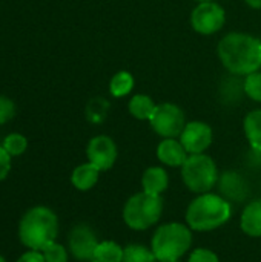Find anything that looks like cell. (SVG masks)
<instances>
[{
    "instance_id": "6da1fadb",
    "label": "cell",
    "mask_w": 261,
    "mask_h": 262,
    "mask_svg": "<svg viewBox=\"0 0 261 262\" xmlns=\"http://www.w3.org/2000/svg\"><path fill=\"white\" fill-rule=\"evenodd\" d=\"M222 64L238 77H246L261 68V40L245 32L226 34L217 48Z\"/></svg>"
},
{
    "instance_id": "7a4b0ae2",
    "label": "cell",
    "mask_w": 261,
    "mask_h": 262,
    "mask_svg": "<svg viewBox=\"0 0 261 262\" xmlns=\"http://www.w3.org/2000/svg\"><path fill=\"white\" fill-rule=\"evenodd\" d=\"M58 235V218L45 206H34L18 221V241L28 250L42 252Z\"/></svg>"
},
{
    "instance_id": "3957f363",
    "label": "cell",
    "mask_w": 261,
    "mask_h": 262,
    "mask_svg": "<svg viewBox=\"0 0 261 262\" xmlns=\"http://www.w3.org/2000/svg\"><path fill=\"white\" fill-rule=\"evenodd\" d=\"M232 216V206L220 193H202L186 209V224L195 232H212L223 227Z\"/></svg>"
},
{
    "instance_id": "277c9868",
    "label": "cell",
    "mask_w": 261,
    "mask_h": 262,
    "mask_svg": "<svg viewBox=\"0 0 261 262\" xmlns=\"http://www.w3.org/2000/svg\"><path fill=\"white\" fill-rule=\"evenodd\" d=\"M192 246V232L188 224L168 223L157 227L151 239V249L158 262L180 261Z\"/></svg>"
},
{
    "instance_id": "5b68a950",
    "label": "cell",
    "mask_w": 261,
    "mask_h": 262,
    "mask_svg": "<svg viewBox=\"0 0 261 262\" xmlns=\"http://www.w3.org/2000/svg\"><path fill=\"white\" fill-rule=\"evenodd\" d=\"M163 213V200L162 196L151 195L146 192L134 193L128 198L123 207V221L125 224L135 232L148 230L155 226Z\"/></svg>"
},
{
    "instance_id": "8992f818",
    "label": "cell",
    "mask_w": 261,
    "mask_h": 262,
    "mask_svg": "<svg viewBox=\"0 0 261 262\" xmlns=\"http://www.w3.org/2000/svg\"><path fill=\"white\" fill-rule=\"evenodd\" d=\"M180 169L185 186L197 195L211 192L220 178L215 161L206 154L189 155Z\"/></svg>"
},
{
    "instance_id": "52a82bcc",
    "label": "cell",
    "mask_w": 261,
    "mask_h": 262,
    "mask_svg": "<svg viewBox=\"0 0 261 262\" xmlns=\"http://www.w3.org/2000/svg\"><path fill=\"white\" fill-rule=\"evenodd\" d=\"M149 123L154 132L162 138H177L186 126V117L177 104L162 103L155 106Z\"/></svg>"
},
{
    "instance_id": "ba28073f",
    "label": "cell",
    "mask_w": 261,
    "mask_h": 262,
    "mask_svg": "<svg viewBox=\"0 0 261 262\" xmlns=\"http://www.w3.org/2000/svg\"><path fill=\"white\" fill-rule=\"evenodd\" d=\"M225 21H226L225 9L214 0L200 2L191 14L192 28L203 35H211L218 32L223 28Z\"/></svg>"
},
{
    "instance_id": "9c48e42d",
    "label": "cell",
    "mask_w": 261,
    "mask_h": 262,
    "mask_svg": "<svg viewBox=\"0 0 261 262\" xmlns=\"http://www.w3.org/2000/svg\"><path fill=\"white\" fill-rule=\"evenodd\" d=\"M98 243L95 232L88 224L74 226L68 235V250L80 262L94 261Z\"/></svg>"
},
{
    "instance_id": "30bf717a",
    "label": "cell",
    "mask_w": 261,
    "mask_h": 262,
    "mask_svg": "<svg viewBox=\"0 0 261 262\" xmlns=\"http://www.w3.org/2000/svg\"><path fill=\"white\" fill-rule=\"evenodd\" d=\"M117 144L108 135H97L89 140L86 147V157L91 164H94L100 172L109 170L117 161Z\"/></svg>"
},
{
    "instance_id": "8fae6325",
    "label": "cell",
    "mask_w": 261,
    "mask_h": 262,
    "mask_svg": "<svg viewBox=\"0 0 261 262\" xmlns=\"http://www.w3.org/2000/svg\"><path fill=\"white\" fill-rule=\"evenodd\" d=\"M212 129L203 121L186 123L183 132L180 134V143L189 155L205 154L212 144Z\"/></svg>"
},
{
    "instance_id": "7c38bea8",
    "label": "cell",
    "mask_w": 261,
    "mask_h": 262,
    "mask_svg": "<svg viewBox=\"0 0 261 262\" xmlns=\"http://www.w3.org/2000/svg\"><path fill=\"white\" fill-rule=\"evenodd\" d=\"M220 195L229 203H243L249 196V184L243 175L235 170H226L220 175L218 183Z\"/></svg>"
},
{
    "instance_id": "4fadbf2b",
    "label": "cell",
    "mask_w": 261,
    "mask_h": 262,
    "mask_svg": "<svg viewBox=\"0 0 261 262\" xmlns=\"http://www.w3.org/2000/svg\"><path fill=\"white\" fill-rule=\"evenodd\" d=\"M189 154L175 138H163L157 146V158L162 164L169 167H182L183 163L188 160Z\"/></svg>"
},
{
    "instance_id": "5bb4252c",
    "label": "cell",
    "mask_w": 261,
    "mask_h": 262,
    "mask_svg": "<svg viewBox=\"0 0 261 262\" xmlns=\"http://www.w3.org/2000/svg\"><path fill=\"white\" fill-rule=\"evenodd\" d=\"M240 227L245 235L261 238V198L248 203L240 216Z\"/></svg>"
},
{
    "instance_id": "9a60e30c",
    "label": "cell",
    "mask_w": 261,
    "mask_h": 262,
    "mask_svg": "<svg viewBox=\"0 0 261 262\" xmlns=\"http://www.w3.org/2000/svg\"><path fill=\"white\" fill-rule=\"evenodd\" d=\"M168 186H169V177L163 167L152 166L143 172V177H142L143 192L162 196V193L168 190Z\"/></svg>"
},
{
    "instance_id": "2e32d148",
    "label": "cell",
    "mask_w": 261,
    "mask_h": 262,
    "mask_svg": "<svg viewBox=\"0 0 261 262\" xmlns=\"http://www.w3.org/2000/svg\"><path fill=\"white\" fill-rule=\"evenodd\" d=\"M98 178H100V170L88 161L77 166L72 170L71 184L80 192H88L98 183Z\"/></svg>"
},
{
    "instance_id": "e0dca14e",
    "label": "cell",
    "mask_w": 261,
    "mask_h": 262,
    "mask_svg": "<svg viewBox=\"0 0 261 262\" xmlns=\"http://www.w3.org/2000/svg\"><path fill=\"white\" fill-rule=\"evenodd\" d=\"M243 127L251 147L261 152V109H255L245 117Z\"/></svg>"
},
{
    "instance_id": "ac0fdd59",
    "label": "cell",
    "mask_w": 261,
    "mask_h": 262,
    "mask_svg": "<svg viewBox=\"0 0 261 262\" xmlns=\"http://www.w3.org/2000/svg\"><path fill=\"white\" fill-rule=\"evenodd\" d=\"M155 103L152 101L151 97L145 95V94H137L129 100L128 109L131 112V115L137 120H149L155 111Z\"/></svg>"
},
{
    "instance_id": "d6986e66",
    "label": "cell",
    "mask_w": 261,
    "mask_h": 262,
    "mask_svg": "<svg viewBox=\"0 0 261 262\" xmlns=\"http://www.w3.org/2000/svg\"><path fill=\"white\" fill-rule=\"evenodd\" d=\"M125 249L114 241H102L97 246L94 261L97 262H123Z\"/></svg>"
},
{
    "instance_id": "ffe728a7",
    "label": "cell",
    "mask_w": 261,
    "mask_h": 262,
    "mask_svg": "<svg viewBox=\"0 0 261 262\" xmlns=\"http://www.w3.org/2000/svg\"><path fill=\"white\" fill-rule=\"evenodd\" d=\"M134 88V77L128 72V71H120L117 72L109 83V92L112 94V97L120 98L128 95Z\"/></svg>"
},
{
    "instance_id": "44dd1931",
    "label": "cell",
    "mask_w": 261,
    "mask_h": 262,
    "mask_svg": "<svg viewBox=\"0 0 261 262\" xmlns=\"http://www.w3.org/2000/svg\"><path fill=\"white\" fill-rule=\"evenodd\" d=\"M123 262H158L152 249L142 244H129L125 247Z\"/></svg>"
},
{
    "instance_id": "7402d4cb",
    "label": "cell",
    "mask_w": 261,
    "mask_h": 262,
    "mask_svg": "<svg viewBox=\"0 0 261 262\" xmlns=\"http://www.w3.org/2000/svg\"><path fill=\"white\" fill-rule=\"evenodd\" d=\"M2 146L11 157H20L22 154H25V150L28 147V140L22 134L14 132V134H9L8 137H5Z\"/></svg>"
},
{
    "instance_id": "603a6c76",
    "label": "cell",
    "mask_w": 261,
    "mask_h": 262,
    "mask_svg": "<svg viewBox=\"0 0 261 262\" xmlns=\"http://www.w3.org/2000/svg\"><path fill=\"white\" fill-rule=\"evenodd\" d=\"M42 253L46 262H68L69 259V250L57 241L48 244Z\"/></svg>"
},
{
    "instance_id": "cb8c5ba5",
    "label": "cell",
    "mask_w": 261,
    "mask_h": 262,
    "mask_svg": "<svg viewBox=\"0 0 261 262\" xmlns=\"http://www.w3.org/2000/svg\"><path fill=\"white\" fill-rule=\"evenodd\" d=\"M243 88L245 94L254 100V101H261V72L255 71L249 75L245 77L243 80Z\"/></svg>"
},
{
    "instance_id": "d4e9b609",
    "label": "cell",
    "mask_w": 261,
    "mask_h": 262,
    "mask_svg": "<svg viewBox=\"0 0 261 262\" xmlns=\"http://www.w3.org/2000/svg\"><path fill=\"white\" fill-rule=\"evenodd\" d=\"M108 111V101H105L103 98H94L89 101L88 107H86V115L92 123H100L103 121L105 115Z\"/></svg>"
},
{
    "instance_id": "484cf974",
    "label": "cell",
    "mask_w": 261,
    "mask_h": 262,
    "mask_svg": "<svg viewBox=\"0 0 261 262\" xmlns=\"http://www.w3.org/2000/svg\"><path fill=\"white\" fill-rule=\"evenodd\" d=\"M15 114V104L11 98L0 95V126L8 123Z\"/></svg>"
},
{
    "instance_id": "4316f807",
    "label": "cell",
    "mask_w": 261,
    "mask_h": 262,
    "mask_svg": "<svg viewBox=\"0 0 261 262\" xmlns=\"http://www.w3.org/2000/svg\"><path fill=\"white\" fill-rule=\"evenodd\" d=\"M188 262H220V258L212 250L200 247V249H195L194 252H191Z\"/></svg>"
},
{
    "instance_id": "83f0119b",
    "label": "cell",
    "mask_w": 261,
    "mask_h": 262,
    "mask_svg": "<svg viewBox=\"0 0 261 262\" xmlns=\"http://www.w3.org/2000/svg\"><path fill=\"white\" fill-rule=\"evenodd\" d=\"M11 155L5 150V147L0 144V181L6 180L11 172Z\"/></svg>"
},
{
    "instance_id": "f1b7e54d",
    "label": "cell",
    "mask_w": 261,
    "mask_h": 262,
    "mask_svg": "<svg viewBox=\"0 0 261 262\" xmlns=\"http://www.w3.org/2000/svg\"><path fill=\"white\" fill-rule=\"evenodd\" d=\"M15 262H46L43 258V253L38 250H28L23 255H20V258Z\"/></svg>"
},
{
    "instance_id": "f546056e",
    "label": "cell",
    "mask_w": 261,
    "mask_h": 262,
    "mask_svg": "<svg viewBox=\"0 0 261 262\" xmlns=\"http://www.w3.org/2000/svg\"><path fill=\"white\" fill-rule=\"evenodd\" d=\"M223 86H235V95L232 94L231 95V98L228 97L226 98V101H229V103H234L235 100H240V97H242V91L245 92V88H243V83H240V81H234V80H226L225 83H223ZM231 91L234 92V89L231 88Z\"/></svg>"
},
{
    "instance_id": "4dcf8cb0",
    "label": "cell",
    "mask_w": 261,
    "mask_h": 262,
    "mask_svg": "<svg viewBox=\"0 0 261 262\" xmlns=\"http://www.w3.org/2000/svg\"><path fill=\"white\" fill-rule=\"evenodd\" d=\"M245 2L254 9H261V0H245Z\"/></svg>"
},
{
    "instance_id": "1f68e13d",
    "label": "cell",
    "mask_w": 261,
    "mask_h": 262,
    "mask_svg": "<svg viewBox=\"0 0 261 262\" xmlns=\"http://www.w3.org/2000/svg\"><path fill=\"white\" fill-rule=\"evenodd\" d=\"M0 262H6V261H5V258H3L2 255H0Z\"/></svg>"
},
{
    "instance_id": "d6a6232c",
    "label": "cell",
    "mask_w": 261,
    "mask_h": 262,
    "mask_svg": "<svg viewBox=\"0 0 261 262\" xmlns=\"http://www.w3.org/2000/svg\"><path fill=\"white\" fill-rule=\"evenodd\" d=\"M197 2L200 3V2H211V0H197Z\"/></svg>"
},
{
    "instance_id": "836d02e7",
    "label": "cell",
    "mask_w": 261,
    "mask_h": 262,
    "mask_svg": "<svg viewBox=\"0 0 261 262\" xmlns=\"http://www.w3.org/2000/svg\"><path fill=\"white\" fill-rule=\"evenodd\" d=\"M171 262H182V261H171Z\"/></svg>"
},
{
    "instance_id": "e575fe53",
    "label": "cell",
    "mask_w": 261,
    "mask_h": 262,
    "mask_svg": "<svg viewBox=\"0 0 261 262\" xmlns=\"http://www.w3.org/2000/svg\"><path fill=\"white\" fill-rule=\"evenodd\" d=\"M91 262H97V261H91Z\"/></svg>"
}]
</instances>
